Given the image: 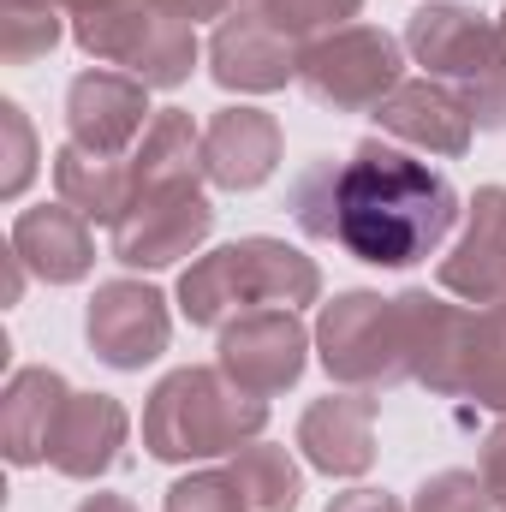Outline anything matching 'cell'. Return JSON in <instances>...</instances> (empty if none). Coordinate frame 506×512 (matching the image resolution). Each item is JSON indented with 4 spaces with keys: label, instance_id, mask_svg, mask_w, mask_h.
I'll use <instances>...</instances> for the list:
<instances>
[{
    "label": "cell",
    "instance_id": "1",
    "mask_svg": "<svg viewBox=\"0 0 506 512\" xmlns=\"http://www.w3.org/2000/svg\"><path fill=\"white\" fill-rule=\"evenodd\" d=\"M292 215L310 239H328L370 268H411L459 221L447 173L364 137L352 161H316L292 185Z\"/></svg>",
    "mask_w": 506,
    "mask_h": 512
},
{
    "label": "cell",
    "instance_id": "2",
    "mask_svg": "<svg viewBox=\"0 0 506 512\" xmlns=\"http://www.w3.org/2000/svg\"><path fill=\"white\" fill-rule=\"evenodd\" d=\"M268 429V399L245 393L239 382L203 364H185L161 376L143 405V447L161 465H191V459H233L239 447L262 441Z\"/></svg>",
    "mask_w": 506,
    "mask_h": 512
},
{
    "label": "cell",
    "instance_id": "3",
    "mask_svg": "<svg viewBox=\"0 0 506 512\" xmlns=\"http://www.w3.org/2000/svg\"><path fill=\"white\" fill-rule=\"evenodd\" d=\"M322 298V268L286 239H239L197 256L179 274V310L191 328H227L233 310H298Z\"/></svg>",
    "mask_w": 506,
    "mask_h": 512
},
{
    "label": "cell",
    "instance_id": "4",
    "mask_svg": "<svg viewBox=\"0 0 506 512\" xmlns=\"http://www.w3.org/2000/svg\"><path fill=\"white\" fill-rule=\"evenodd\" d=\"M411 60L447 84L477 131H506V36L501 24L459 0H429L405 24Z\"/></svg>",
    "mask_w": 506,
    "mask_h": 512
},
{
    "label": "cell",
    "instance_id": "5",
    "mask_svg": "<svg viewBox=\"0 0 506 512\" xmlns=\"http://www.w3.org/2000/svg\"><path fill=\"white\" fill-rule=\"evenodd\" d=\"M316 358H322L328 382L358 387V393H387V387L411 382L399 298L352 286L334 304H322V316H316Z\"/></svg>",
    "mask_w": 506,
    "mask_h": 512
},
{
    "label": "cell",
    "instance_id": "6",
    "mask_svg": "<svg viewBox=\"0 0 506 512\" xmlns=\"http://www.w3.org/2000/svg\"><path fill=\"white\" fill-rule=\"evenodd\" d=\"M72 42L90 60L126 66L149 90H179L197 66V24L161 12L155 0H108L72 18Z\"/></svg>",
    "mask_w": 506,
    "mask_h": 512
},
{
    "label": "cell",
    "instance_id": "7",
    "mask_svg": "<svg viewBox=\"0 0 506 512\" xmlns=\"http://www.w3.org/2000/svg\"><path fill=\"white\" fill-rule=\"evenodd\" d=\"M405 48L376 24H340L304 42V72L298 84L334 108V114H376L381 102L405 84Z\"/></svg>",
    "mask_w": 506,
    "mask_h": 512
},
{
    "label": "cell",
    "instance_id": "8",
    "mask_svg": "<svg viewBox=\"0 0 506 512\" xmlns=\"http://www.w3.org/2000/svg\"><path fill=\"white\" fill-rule=\"evenodd\" d=\"M209 233H215V203L203 197V185L137 191L131 209L108 227L114 262H126V268H167V262L191 256Z\"/></svg>",
    "mask_w": 506,
    "mask_h": 512
},
{
    "label": "cell",
    "instance_id": "9",
    "mask_svg": "<svg viewBox=\"0 0 506 512\" xmlns=\"http://www.w3.org/2000/svg\"><path fill=\"white\" fill-rule=\"evenodd\" d=\"M215 364L227 382H239L256 399H274L286 387H298L310 364V328L298 322V310H239L221 328Z\"/></svg>",
    "mask_w": 506,
    "mask_h": 512
},
{
    "label": "cell",
    "instance_id": "10",
    "mask_svg": "<svg viewBox=\"0 0 506 512\" xmlns=\"http://www.w3.org/2000/svg\"><path fill=\"white\" fill-rule=\"evenodd\" d=\"M304 72V36L280 30L268 12L233 6L209 36V78L239 96H274Z\"/></svg>",
    "mask_w": 506,
    "mask_h": 512
},
{
    "label": "cell",
    "instance_id": "11",
    "mask_svg": "<svg viewBox=\"0 0 506 512\" xmlns=\"http://www.w3.org/2000/svg\"><path fill=\"white\" fill-rule=\"evenodd\" d=\"M84 340L108 370H143L167 352L173 316L167 298L143 280H102L90 310H84Z\"/></svg>",
    "mask_w": 506,
    "mask_h": 512
},
{
    "label": "cell",
    "instance_id": "12",
    "mask_svg": "<svg viewBox=\"0 0 506 512\" xmlns=\"http://www.w3.org/2000/svg\"><path fill=\"white\" fill-rule=\"evenodd\" d=\"M149 84L131 72L90 66L66 84V143L90 149V155H126L131 143L149 131Z\"/></svg>",
    "mask_w": 506,
    "mask_h": 512
},
{
    "label": "cell",
    "instance_id": "13",
    "mask_svg": "<svg viewBox=\"0 0 506 512\" xmlns=\"http://www.w3.org/2000/svg\"><path fill=\"white\" fill-rule=\"evenodd\" d=\"M126 441H131V411L114 393H72L60 423H54L48 465L72 483H96L126 459Z\"/></svg>",
    "mask_w": 506,
    "mask_h": 512
},
{
    "label": "cell",
    "instance_id": "14",
    "mask_svg": "<svg viewBox=\"0 0 506 512\" xmlns=\"http://www.w3.org/2000/svg\"><path fill=\"white\" fill-rule=\"evenodd\" d=\"M441 292L465 304H495L506 298V185H483L465 215V239L441 256L435 268Z\"/></svg>",
    "mask_w": 506,
    "mask_h": 512
},
{
    "label": "cell",
    "instance_id": "15",
    "mask_svg": "<svg viewBox=\"0 0 506 512\" xmlns=\"http://www.w3.org/2000/svg\"><path fill=\"white\" fill-rule=\"evenodd\" d=\"M399 316H405V352H411V382L453 399L465 382V328H471V310L459 304H441L435 292L423 286H405L399 292Z\"/></svg>",
    "mask_w": 506,
    "mask_h": 512
},
{
    "label": "cell",
    "instance_id": "16",
    "mask_svg": "<svg viewBox=\"0 0 506 512\" xmlns=\"http://www.w3.org/2000/svg\"><path fill=\"white\" fill-rule=\"evenodd\" d=\"M298 447L322 477H364L376 465V399L370 393H328L298 417Z\"/></svg>",
    "mask_w": 506,
    "mask_h": 512
},
{
    "label": "cell",
    "instance_id": "17",
    "mask_svg": "<svg viewBox=\"0 0 506 512\" xmlns=\"http://www.w3.org/2000/svg\"><path fill=\"white\" fill-rule=\"evenodd\" d=\"M280 167V120L262 108H221L203 126V173L221 191H256Z\"/></svg>",
    "mask_w": 506,
    "mask_h": 512
},
{
    "label": "cell",
    "instance_id": "18",
    "mask_svg": "<svg viewBox=\"0 0 506 512\" xmlns=\"http://www.w3.org/2000/svg\"><path fill=\"white\" fill-rule=\"evenodd\" d=\"M376 126L381 137H399V143L429 149V155H465L471 137H477L465 102L447 84H435V78H405L376 108Z\"/></svg>",
    "mask_w": 506,
    "mask_h": 512
},
{
    "label": "cell",
    "instance_id": "19",
    "mask_svg": "<svg viewBox=\"0 0 506 512\" xmlns=\"http://www.w3.org/2000/svg\"><path fill=\"white\" fill-rule=\"evenodd\" d=\"M12 256L48 286H72L96 268V233L72 203H42L12 221Z\"/></svg>",
    "mask_w": 506,
    "mask_h": 512
},
{
    "label": "cell",
    "instance_id": "20",
    "mask_svg": "<svg viewBox=\"0 0 506 512\" xmlns=\"http://www.w3.org/2000/svg\"><path fill=\"white\" fill-rule=\"evenodd\" d=\"M66 399H72V387H66L60 370H48V364L12 370V382L0 393V447L18 471L48 459V441H54V423H60Z\"/></svg>",
    "mask_w": 506,
    "mask_h": 512
},
{
    "label": "cell",
    "instance_id": "21",
    "mask_svg": "<svg viewBox=\"0 0 506 512\" xmlns=\"http://www.w3.org/2000/svg\"><path fill=\"white\" fill-rule=\"evenodd\" d=\"M203 131L185 108H161L131 149V197L161 185H203Z\"/></svg>",
    "mask_w": 506,
    "mask_h": 512
},
{
    "label": "cell",
    "instance_id": "22",
    "mask_svg": "<svg viewBox=\"0 0 506 512\" xmlns=\"http://www.w3.org/2000/svg\"><path fill=\"white\" fill-rule=\"evenodd\" d=\"M54 191L84 221L114 227L131 209V161H120V155H90L78 143H60L54 149Z\"/></svg>",
    "mask_w": 506,
    "mask_h": 512
},
{
    "label": "cell",
    "instance_id": "23",
    "mask_svg": "<svg viewBox=\"0 0 506 512\" xmlns=\"http://www.w3.org/2000/svg\"><path fill=\"white\" fill-rule=\"evenodd\" d=\"M227 477H233L245 512H298V501H304V471H298V459H292L286 447H274V441L239 447L233 465H227Z\"/></svg>",
    "mask_w": 506,
    "mask_h": 512
},
{
    "label": "cell",
    "instance_id": "24",
    "mask_svg": "<svg viewBox=\"0 0 506 512\" xmlns=\"http://www.w3.org/2000/svg\"><path fill=\"white\" fill-rule=\"evenodd\" d=\"M459 393L477 399L483 411H501L506 417V298L471 310V328H465V382H459Z\"/></svg>",
    "mask_w": 506,
    "mask_h": 512
},
{
    "label": "cell",
    "instance_id": "25",
    "mask_svg": "<svg viewBox=\"0 0 506 512\" xmlns=\"http://www.w3.org/2000/svg\"><path fill=\"white\" fill-rule=\"evenodd\" d=\"M60 6L48 0H0V60L6 66H30L42 54L60 48Z\"/></svg>",
    "mask_w": 506,
    "mask_h": 512
},
{
    "label": "cell",
    "instance_id": "26",
    "mask_svg": "<svg viewBox=\"0 0 506 512\" xmlns=\"http://www.w3.org/2000/svg\"><path fill=\"white\" fill-rule=\"evenodd\" d=\"M411 512H495V495L483 471H435L411 495Z\"/></svg>",
    "mask_w": 506,
    "mask_h": 512
},
{
    "label": "cell",
    "instance_id": "27",
    "mask_svg": "<svg viewBox=\"0 0 506 512\" xmlns=\"http://www.w3.org/2000/svg\"><path fill=\"white\" fill-rule=\"evenodd\" d=\"M256 12H268L280 30H292V36H322V30H340L346 18H358L364 12V0H251Z\"/></svg>",
    "mask_w": 506,
    "mask_h": 512
},
{
    "label": "cell",
    "instance_id": "28",
    "mask_svg": "<svg viewBox=\"0 0 506 512\" xmlns=\"http://www.w3.org/2000/svg\"><path fill=\"white\" fill-rule=\"evenodd\" d=\"M0 137H6V149H0V197H24V185L36 179V131L24 120V108L18 102H0Z\"/></svg>",
    "mask_w": 506,
    "mask_h": 512
},
{
    "label": "cell",
    "instance_id": "29",
    "mask_svg": "<svg viewBox=\"0 0 506 512\" xmlns=\"http://www.w3.org/2000/svg\"><path fill=\"white\" fill-rule=\"evenodd\" d=\"M167 512H245L227 471H191L167 489Z\"/></svg>",
    "mask_w": 506,
    "mask_h": 512
},
{
    "label": "cell",
    "instance_id": "30",
    "mask_svg": "<svg viewBox=\"0 0 506 512\" xmlns=\"http://www.w3.org/2000/svg\"><path fill=\"white\" fill-rule=\"evenodd\" d=\"M477 471H483V483H489V495H495V507H506V417L483 435V453H477Z\"/></svg>",
    "mask_w": 506,
    "mask_h": 512
},
{
    "label": "cell",
    "instance_id": "31",
    "mask_svg": "<svg viewBox=\"0 0 506 512\" xmlns=\"http://www.w3.org/2000/svg\"><path fill=\"white\" fill-rule=\"evenodd\" d=\"M322 512H405V507H399V495H387V489H346V495H334Z\"/></svg>",
    "mask_w": 506,
    "mask_h": 512
},
{
    "label": "cell",
    "instance_id": "32",
    "mask_svg": "<svg viewBox=\"0 0 506 512\" xmlns=\"http://www.w3.org/2000/svg\"><path fill=\"white\" fill-rule=\"evenodd\" d=\"M161 12H173V18H185V24H197V18H227L233 12V0H155Z\"/></svg>",
    "mask_w": 506,
    "mask_h": 512
},
{
    "label": "cell",
    "instance_id": "33",
    "mask_svg": "<svg viewBox=\"0 0 506 512\" xmlns=\"http://www.w3.org/2000/svg\"><path fill=\"white\" fill-rule=\"evenodd\" d=\"M72 512H137V507H131L126 495H84Z\"/></svg>",
    "mask_w": 506,
    "mask_h": 512
},
{
    "label": "cell",
    "instance_id": "34",
    "mask_svg": "<svg viewBox=\"0 0 506 512\" xmlns=\"http://www.w3.org/2000/svg\"><path fill=\"white\" fill-rule=\"evenodd\" d=\"M48 6H66V12L78 18V12H96V6H108V0H48Z\"/></svg>",
    "mask_w": 506,
    "mask_h": 512
},
{
    "label": "cell",
    "instance_id": "35",
    "mask_svg": "<svg viewBox=\"0 0 506 512\" xmlns=\"http://www.w3.org/2000/svg\"><path fill=\"white\" fill-rule=\"evenodd\" d=\"M495 24H501V36H506V18H495Z\"/></svg>",
    "mask_w": 506,
    "mask_h": 512
}]
</instances>
